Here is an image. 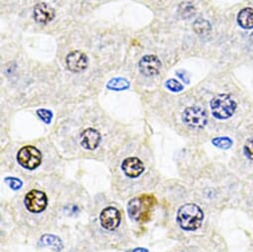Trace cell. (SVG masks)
I'll list each match as a JSON object with an SVG mask.
<instances>
[{
    "label": "cell",
    "mask_w": 253,
    "mask_h": 252,
    "mask_svg": "<svg viewBox=\"0 0 253 252\" xmlns=\"http://www.w3.org/2000/svg\"><path fill=\"white\" fill-rule=\"evenodd\" d=\"M157 200L153 195H141L132 199L127 206L128 214L137 222H146L150 219Z\"/></svg>",
    "instance_id": "obj_1"
},
{
    "label": "cell",
    "mask_w": 253,
    "mask_h": 252,
    "mask_svg": "<svg viewBox=\"0 0 253 252\" xmlns=\"http://www.w3.org/2000/svg\"><path fill=\"white\" fill-rule=\"evenodd\" d=\"M204 219L202 209L195 204H186L182 206L177 214V220L180 227L187 231H194L201 227Z\"/></svg>",
    "instance_id": "obj_2"
},
{
    "label": "cell",
    "mask_w": 253,
    "mask_h": 252,
    "mask_svg": "<svg viewBox=\"0 0 253 252\" xmlns=\"http://www.w3.org/2000/svg\"><path fill=\"white\" fill-rule=\"evenodd\" d=\"M235 100L226 93L214 96L211 101V109L212 115L217 119H227L233 115L236 110Z\"/></svg>",
    "instance_id": "obj_3"
},
{
    "label": "cell",
    "mask_w": 253,
    "mask_h": 252,
    "mask_svg": "<svg viewBox=\"0 0 253 252\" xmlns=\"http://www.w3.org/2000/svg\"><path fill=\"white\" fill-rule=\"evenodd\" d=\"M183 121L191 128L202 129L208 123L207 111L200 106L188 107L183 113Z\"/></svg>",
    "instance_id": "obj_4"
},
{
    "label": "cell",
    "mask_w": 253,
    "mask_h": 252,
    "mask_svg": "<svg viewBox=\"0 0 253 252\" xmlns=\"http://www.w3.org/2000/svg\"><path fill=\"white\" fill-rule=\"evenodd\" d=\"M18 163L27 170L36 169L42 161L41 152L34 146H25L17 154Z\"/></svg>",
    "instance_id": "obj_5"
},
{
    "label": "cell",
    "mask_w": 253,
    "mask_h": 252,
    "mask_svg": "<svg viewBox=\"0 0 253 252\" xmlns=\"http://www.w3.org/2000/svg\"><path fill=\"white\" fill-rule=\"evenodd\" d=\"M25 207L26 209L33 213H39L45 210L47 208L48 200L44 192L38 190H32L25 196Z\"/></svg>",
    "instance_id": "obj_6"
},
{
    "label": "cell",
    "mask_w": 253,
    "mask_h": 252,
    "mask_svg": "<svg viewBox=\"0 0 253 252\" xmlns=\"http://www.w3.org/2000/svg\"><path fill=\"white\" fill-rule=\"evenodd\" d=\"M99 219H100V224L104 229L114 230L120 224L121 215L117 209L113 207H108L101 211Z\"/></svg>",
    "instance_id": "obj_7"
},
{
    "label": "cell",
    "mask_w": 253,
    "mask_h": 252,
    "mask_svg": "<svg viewBox=\"0 0 253 252\" xmlns=\"http://www.w3.org/2000/svg\"><path fill=\"white\" fill-rule=\"evenodd\" d=\"M68 69L73 73H80L86 69L88 65V59L85 54L81 51L71 52L66 59Z\"/></svg>",
    "instance_id": "obj_8"
},
{
    "label": "cell",
    "mask_w": 253,
    "mask_h": 252,
    "mask_svg": "<svg viewBox=\"0 0 253 252\" xmlns=\"http://www.w3.org/2000/svg\"><path fill=\"white\" fill-rule=\"evenodd\" d=\"M161 61L154 55L144 56L139 62V70L146 77H154L161 70Z\"/></svg>",
    "instance_id": "obj_9"
},
{
    "label": "cell",
    "mask_w": 253,
    "mask_h": 252,
    "mask_svg": "<svg viewBox=\"0 0 253 252\" xmlns=\"http://www.w3.org/2000/svg\"><path fill=\"white\" fill-rule=\"evenodd\" d=\"M122 170L125 175L129 178H137L144 172L143 162L136 157L126 158L122 162Z\"/></svg>",
    "instance_id": "obj_10"
},
{
    "label": "cell",
    "mask_w": 253,
    "mask_h": 252,
    "mask_svg": "<svg viewBox=\"0 0 253 252\" xmlns=\"http://www.w3.org/2000/svg\"><path fill=\"white\" fill-rule=\"evenodd\" d=\"M55 17V10L47 3H38L34 7V19L37 23L48 24Z\"/></svg>",
    "instance_id": "obj_11"
},
{
    "label": "cell",
    "mask_w": 253,
    "mask_h": 252,
    "mask_svg": "<svg viewBox=\"0 0 253 252\" xmlns=\"http://www.w3.org/2000/svg\"><path fill=\"white\" fill-rule=\"evenodd\" d=\"M100 134L96 129L87 128L81 135V144L84 149L95 150L100 143Z\"/></svg>",
    "instance_id": "obj_12"
},
{
    "label": "cell",
    "mask_w": 253,
    "mask_h": 252,
    "mask_svg": "<svg viewBox=\"0 0 253 252\" xmlns=\"http://www.w3.org/2000/svg\"><path fill=\"white\" fill-rule=\"evenodd\" d=\"M237 23L244 29L253 28V8L241 9L237 15Z\"/></svg>",
    "instance_id": "obj_13"
},
{
    "label": "cell",
    "mask_w": 253,
    "mask_h": 252,
    "mask_svg": "<svg viewBox=\"0 0 253 252\" xmlns=\"http://www.w3.org/2000/svg\"><path fill=\"white\" fill-rule=\"evenodd\" d=\"M40 244L50 246L53 249H55L57 252H59V251H61L63 249V242H62V240L58 236L52 235V234L43 235L41 237V239H40Z\"/></svg>",
    "instance_id": "obj_14"
},
{
    "label": "cell",
    "mask_w": 253,
    "mask_h": 252,
    "mask_svg": "<svg viewBox=\"0 0 253 252\" xmlns=\"http://www.w3.org/2000/svg\"><path fill=\"white\" fill-rule=\"evenodd\" d=\"M193 28H194L195 32L200 36H208L211 31V26L210 22L205 19H202V18L195 21Z\"/></svg>",
    "instance_id": "obj_15"
},
{
    "label": "cell",
    "mask_w": 253,
    "mask_h": 252,
    "mask_svg": "<svg viewBox=\"0 0 253 252\" xmlns=\"http://www.w3.org/2000/svg\"><path fill=\"white\" fill-rule=\"evenodd\" d=\"M107 87L112 90H123L129 87V82L123 78H115L107 83Z\"/></svg>",
    "instance_id": "obj_16"
},
{
    "label": "cell",
    "mask_w": 253,
    "mask_h": 252,
    "mask_svg": "<svg viewBox=\"0 0 253 252\" xmlns=\"http://www.w3.org/2000/svg\"><path fill=\"white\" fill-rule=\"evenodd\" d=\"M212 144L219 149L226 150L232 146V140L228 137H216L211 140Z\"/></svg>",
    "instance_id": "obj_17"
},
{
    "label": "cell",
    "mask_w": 253,
    "mask_h": 252,
    "mask_svg": "<svg viewBox=\"0 0 253 252\" xmlns=\"http://www.w3.org/2000/svg\"><path fill=\"white\" fill-rule=\"evenodd\" d=\"M166 87L171 91H175V92H179L184 88V86L177 80H173V79L166 82Z\"/></svg>",
    "instance_id": "obj_18"
},
{
    "label": "cell",
    "mask_w": 253,
    "mask_h": 252,
    "mask_svg": "<svg viewBox=\"0 0 253 252\" xmlns=\"http://www.w3.org/2000/svg\"><path fill=\"white\" fill-rule=\"evenodd\" d=\"M243 152L248 159L253 160V138H250L245 142L243 147Z\"/></svg>",
    "instance_id": "obj_19"
},
{
    "label": "cell",
    "mask_w": 253,
    "mask_h": 252,
    "mask_svg": "<svg viewBox=\"0 0 253 252\" xmlns=\"http://www.w3.org/2000/svg\"><path fill=\"white\" fill-rule=\"evenodd\" d=\"M37 114L41 118V120H43L46 123H50L53 117V113L49 109H38Z\"/></svg>",
    "instance_id": "obj_20"
},
{
    "label": "cell",
    "mask_w": 253,
    "mask_h": 252,
    "mask_svg": "<svg viewBox=\"0 0 253 252\" xmlns=\"http://www.w3.org/2000/svg\"><path fill=\"white\" fill-rule=\"evenodd\" d=\"M5 182H6V183L9 185V187H10L12 190H14V191L19 190V189L22 187V185H23V183H22L21 180H19V179H17V178H13V177H7V178L5 179Z\"/></svg>",
    "instance_id": "obj_21"
},
{
    "label": "cell",
    "mask_w": 253,
    "mask_h": 252,
    "mask_svg": "<svg viewBox=\"0 0 253 252\" xmlns=\"http://www.w3.org/2000/svg\"><path fill=\"white\" fill-rule=\"evenodd\" d=\"M177 76L178 77H180L186 84H189V78H188V76H187V73L185 72V71H181V72H177Z\"/></svg>",
    "instance_id": "obj_22"
},
{
    "label": "cell",
    "mask_w": 253,
    "mask_h": 252,
    "mask_svg": "<svg viewBox=\"0 0 253 252\" xmlns=\"http://www.w3.org/2000/svg\"><path fill=\"white\" fill-rule=\"evenodd\" d=\"M132 252H148V250L146 248H136Z\"/></svg>",
    "instance_id": "obj_23"
},
{
    "label": "cell",
    "mask_w": 253,
    "mask_h": 252,
    "mask_svg": "<svg viewBox=\"0 0 253 252\" xmlns=\"http://www.w3.org/2000/svg\"><path fill=\"white\" fill-rule=\"evenodd\" d=\"M250 37H251V40H252V41H253V33H252V34H251V36H250Z\"/></svg>",
    "instance_id": "obj_24"
}]
</instances>
